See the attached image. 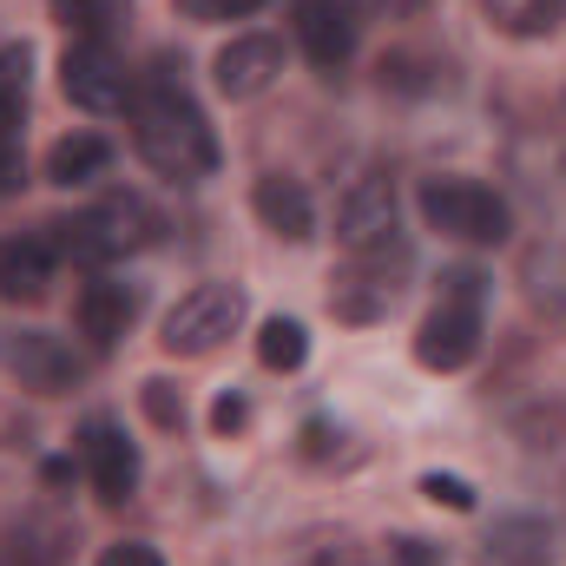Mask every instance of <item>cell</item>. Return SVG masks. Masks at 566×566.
<instances>
[{"mask_svg":"<svg viewBox=\"0 0 566 566\" xmlns=\"http://www.w3.org/2000/svg\"><path fill=\"white\" fill-rule=\"evenodd\" d=\"M133 145L158 178H178V185H198L218 171V139H211V119L205 106L185 93V80L171 73V60H158L151 73H139L133 86Z\"/></svg>","mask_w":566,"mask_h":566,"instance_id":"6da1fadb","label":"cell"},{"mask_svg":"<svg viewBox=\"0 0 566 566\" xmlns=\"http://www.w3.org/2000/svg\"><path fill=\"white\" fill-rule=\"evenodd\" d=\"M151 238H158V211H151L145 198H133V191H113V198H99V205H86V211L46 224L53 258L80 264V271H106V264H119L126 251H145Z\"/></svg>","mask_w":566,"mask_h":566,"instance_id":"7a4b0ae2","label":"cell"},{"mask_svg":"<svg viewBox=\"0 0 566 566\" xmlns=\"http://www.w3.org/2000/svg\"><path fill=\"white\" fill-rule=\"evenodd\" d=\"M416 205H422L428 231H441V238H454V244H501V238L514 231L507 198H501L494 185H481V178H428Z\"/></svg>","mask_w":566,"mask_h":566,"instance_id":"3957f363","label":"cell"},{"mask_svg":"<svg viewBox=\"0 0 566 566\" xmlns=\"http://www.w3.org/2000/svg\"><path fill=\"white\" fill-rule=\"evenodd\" d=\"M244 310H251L244 283H198V290H185V296L165 310V336H158V343H165L171 356H211V349H224V343L238 336Z\"/></svg>","mask_w":566,"mask_h":566,"instance_id":"277c9868","label":"cell"},{"mask_svg":"<svg viewBox=\"0 0 566 566\" xmlns=\"http://www.w3.org/2000/svg\"><path fill=\"white\" fill-rule=\"evenodd\" d=\"M402 271H409V244H382V251L349 258L329 277V316L336 323H376V316H389L396 296H402Z\"/></svg>","mask_w":566,"mask_h":566,"instance_id":"5b68a950","label":"cell"},{"mask_svg":"<svg viewBox=\"0 0 566 566\" xmlns=\"http://www.w3.org/2000/svg\"><path fill=\"white\" fill-rule=\"evenodd\" d=\"M60 86H66V99L80 113H126L139 80L126 73V60H119L113 40H73L60 53Z\"/></svg>","mask_w":566,"mask_h":566,"instance_id":"8992f818","label":"cell"},{"mask_svg":"<svg viewBox=\"0 0 566 566\" xmlns=\"http://www.w3.org/2000/svg\"><path fill=\"white\" fill-rule=\"evenodd\" d=\"M0 369L20 376V389H33V396H66L86 376V363L53 329H0Z\"/></svg>","mask_w":566,"mask_h":566,"instance_id":"52a82bcc","label":"cell"},{"mask_svg":"<svg viewBox=\"0 0 566 566\" xmlns=\"http://www.w3.org/2000/svg\"><path fill=\"white\" fill-rule=\"evenodd\" d=\"M481 323H488V303H461V296H441L416 329V363L434 376H454L481 356Z\"/></svg>","mask_w":566,"mask_h":566,"instance_id":"ba28073f","label":"cell"},{"mask_svg":"<svg viewBox=\"0 0 566 566\" xmlns=\"http://www.w3.org/2000/svg\"><path fill=\"white\" fill-rule=\"evenodd\" d=\"M80 468H86L93 494L106 507H119L139 488V441L113 422V416H86V428H80Z\"/></svg>","mask_w":566,"mask_h":566,"instance_id":"9c48e42d","label":"cell"},{"mask_svg":"<svg viewBox=\"0 0 566 566\" xmlns=\"http://www.w3.org/2000/svg\"><path fill=\"white\" fill-rule=\"evenodd\" d=\"M336 244L349 258L382 251V244H402V231H396V185L382 171H369V178H356L343 191V205H336Z\"/></svg>","mask_w":566,"mask_h":566,"instance_id":"30bf717a","label":"cell"},{"mask_svg":"<svg viewBox=\"0 0 566 566\" xmlns=\"http://www.w3.org/2000/svg\"><path fill=\"white\" fill-rule=\"evenodd\" d=\"M290 33H296L303 60L316 73H336V66H349V53L363 40V20H356L349 0H296L290 7Z\"/></svg>","mask_w":566,"mask_h":566,"instance_id":"8fae6325","label":"cell"},{"mask_svg":"<svg viewBox=\"0 0 566 566\" xmlns=\"http://www.w3.org/2000/svg\"><path fill=\"white\" fill-rule=\"evenodd\" d=\"M277 73H283V46L271 33H238V40L218 46V60H211V86H218L224 99H258Z\"/></svg>","mask_w":566,"mask_h":566,"instance_id":"7c38bea8","label":"cell"},{"mask_svg":"<svg viewBox=\"0 0 566 566\" xmlns=\"http://www.w3.org/2000/svg\"><path fill=\"white\" fill-rule=\"evenodd\" d=\"M73 316H80V336L93 343V349H119V336L139 323V290L119 277H106V271H93V283L80 290V303H73Z\"/></svg>","mask_w":566,"mask_h":566,"instance_id":"4fadbf2b","label":"cell"},{"mask_svg":"<svg viewBox=\"0 0 566 566\" xmlns=\"http://www.w3.org/2000/svg\"><path fill=\"white\" fill-rule=\"evenodd\" d=\"M251 211L264 218V231L283 238V244H310V238H316V205H310V191H303L296 178H283V171H264V178L251 185Z\"/></svg>","mask_w":566,"mask_h":566,"instance_id":"5bb4252c","label":"cell"},{"mask_svg":"<svg viewBox=\"0 0 566 566\" xmlns=\"http://www.w3.org/2000/svg\"><path fill=\"white\" fill-rule=\"evenodd\" d=\"M53 244L46 238H0V303H40L53 290Z\"/></svg>","mask_w":566,"mask_h":566,"instance_id":"9a60e30c","label":"cell"},{"mask_svg":"<svg viewBox=\"0 0 566 566\" xmlns=\"http://www.w3.org/2000/svg\"><path fill=\"white\" fill-rule=\"evenodd\" d=\"M488 560L494 566H554V534L541 514H507L488 527Z\"/></svg>","mask_w":566,"mask_h":566,"instance_id":"2e32d148","label":"cell"},{"mask_svg":"<svg viewBox=\"0 0 566 566\" xmlns=\"http://www.w3.org/2000/svg\"><path fill=\"white\" fill-rule=\"evenodd\" d=\"M521 283H527V303L566 329V244H534L521 258Z\"/></svg>","mask_w":566,"mask_h":566,"instance_id":"e0dca14e","label":"cell"},{"mask_svg":"<svg viewBox=\"0 0 566 566\" xmlns=\"http://www.w3.org/2000/svg\"><path fill=\"white\" fill-rule=\"evenodd\" d=\"M106 165H113V145L99 133H66L46 151V185H93L106 178Z\"/></svg>","mask_w":566,"mask_h":566,"instance_id":"ac0fdd59","label":"cell"},{"mask_svg":"<svg viewBox=\"0 0 566 566\" xmlns=\"http://www.w3.org/2000/svg\"><path fill=\"white\" fill-rule=\"evenodd\" d=\"M481 13L507 40H547L566 20V0H481Z\"/></svg>","mask_w":566,"mask_h":566,"instance_id":"d6986e66","label":"cell"},{"mask_svg":"<svg viewBox=\"0 0 566 566\" xmlns=\"http://www.w3.org/2000/svg\"><path fill=\"white\" fill-rule=\"evenodd\" d=\"M382 86L422 99V93H434V86H448V60L416 53V46H396V53H382Z\"/></svg>","mask_w":566,"mask_h":566,"instance_id":"ffe728a7","label":"cell"},{"mask_svg":"<svg viewBox=\"0 0 566 566\" xmlns=\"http://www.w3.org/2000/svg\"><path fill=\"white\" fill-rule=\"evenodd\" d=\"M53 13L73 27V40H113L133 20V0H53Z\"/></svg>","mask_w":566,"mask_h":566,"instance_id":"44dd1931","label":"cell"},{"mask_svg":"<svg viewBox=\"0 0 566 566\" xmlns=\"http://www.w3.org/2000/svg\"><path fill=\"white\" fill-rule=\"evenodd\" d=\"M258 363L277 369V376H296V369L310 363V329H303L296 316H271V323L258 329Z\"/></svg>","mask_w":566,"mask_h":566,"instance_id":"7402d4cb","label":"cell"},{"mask_svg":"<svg viewBox=\"0 0 566 566\" xmlns=\"http://www.w3.org/2000/svg\"><path fill=\"white\" fill-rule=\"evenodd\" d=\"M27 93H33V46L27 40H7L0 46V119H20L27 126Z\"/></svg>","mask_w":566,"mask_h":566,"instance_id":"603a6c76","label":"cell"},{"mask_svg":"<svg viewBox=\"0 0 566 566\" xmlns=\"http://www.w3.org/2000/svg\"><path fill=\"white\" fill-rule=\"evenodd\" d=\"M139 402H145V416H151L158 428H185V396H178L165 376H151V382H145Z\"/></svg>","mask_w":566,"mask_h":566,"instance_id":"cb8c5ba5","label":"cell"},{"mask_svg":"<svg viewBox=\"0 0 566 566\" xmlns=\"http://www.w3.org/2000/svg\"><path fill=\"white\" fill-rule=\"evenodd\" d=\"M422 494L434 507H454V514H474V488L461 474H422Z\"/></svg>","mask_w":566,"mask_h":566,"instance_id":"d4e9b609","label":"cell"},{"mask_svg":"<svg viewBox=\"0 0 566 566\" xmlns=\"http://www.w3.org/2000/svg\"><path fill=\"white\" fill-rule=\"evenodd\" d=\"M20 119H0V191H13L27 178V151H20Z\"/></svg>","mask_w":566,"mask_h":566,"instance_id":"484cf974","label":"cell"},{"mask_svg":"<svg viewBox=\"0 0 566 566\" xmlns=\"http://www.w3.org/2000/svg\"><path fill=\"white\" fill-rule=\"evenodd\" d=\"M191 20H251L264 0H178Z\"/></svg>","mask_w":566,"mask_h":566,"instance_id":"4316f807","label":"cell"},{"mask_svg":"<svg viewBox=\"0 0 566 566\" xmlns=\"http://www.w3.org/2000/svg\"><path fill=\"white\" fill-rule=\"evenodd\" d=\"M389 560L396 566H441V547L422 541V534H396V541H389Z\"/></svg>","mask_w":566,"mask_h":566,"instance_id":"83f0119b","label":"cell"},{"mask_svg":"<svg viewBox=\"0 0 566 566\" xmlns=\"http://www.w3.org/2000/svg\"><path fill=\"white\" fill-rule=\"evenodd\" d=\"M441 296H461V303H488V277H481V271H468V264H454V271H441Z\"/></svg>","mask_w":566,"mask_h":566,"instance_id":"f1b7e54d","label":"cell"},{"mask_svg":"<svg viewBox=\"0 0 566 566\" xmlns=\"http://www.w3.org/2000/svg\"><path fill=\"white\" fill-rule=\"evenodd\" d=\"M244 422H251V402H244L238 389H224V396L211 402V428H218V434H238Z\"/></svg>","mask_w":566,"mask_h":566,"instance_id":"f546056e","label":"cell"},{"mask_svg":"<svg viewBox=\"0 0 566 566\" xmlns=\"http://www.w3.org/2000/svg\"><path fill=\"white\" fill-rule=\"evenodd\" d=\"M93 566H165V560H158L151 547H139V541H119V547H106Z\"/></svg>","mask_w":566,"mask_h":566,"instance_id":"4dcf8cb0","label":"cell"},{"mask_svg":"<svg viewBox=\"0 0 566 566\" xmlns=\"http://www.w3.org/2000/svg\"><path fill=\"white\" fill-rule=\"evenodd\" d=\"M336 441H343V434H336L329 422H303V454H310V461H329Z\"/></svg>","mask_w":566,"mask_h":566,"instance_id":"1f68e13d","label":"cell"},{"mask_svg":"<svg viewBox=\"0 0 566 566\" xmlns=\"http://www.w3.org/2000/svg\"><path fill=\"white\" fill-rule=\"evenodd\" d=\"M376 13H389V20H409V13H422L428 0H369Z\"/></svg>","mask_w":566,"mask_h":566,"instance_id":"d6a6232c","label":"cell"},{"mask_svg":"<svg viewBox=\"0 0 566 566\" xmlns=\"http://www.w3.org/2000/svg\"><path fill=\"white\" fill-rule=\"evenodd\" d=\"M329 566H363V560H356V554H343V560H329Z\"/></svg>","mask_w":566,"mask_h":566,"instance_id":"836d02e7","label":"cell"}]
</instances>
